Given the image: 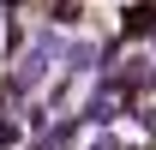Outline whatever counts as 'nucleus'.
Segmentation results:
<instances>
[{"label": "nucleus", "instance_id": "1", "mask_svg": "<svg viewBox=\"0 0 156 150\" xmlns=\"http://www.w3.org/2000/svg\"><path fill=\"white\" fill-rule=\"evenodd\" d=\"M156 36V0H132L120 12V42H150Z\"/></svg>", "mask_w": 156, "mask_h": 150}, {"label": "nucleus", "instance_id": "5", "mask_svg": "<svg viewBox=\"0 0 156 150\" xmlns=\"http://www.w3.org/2000/svg\"><path fill=\"white\" fill-rule=\"evenodd\" d=\"M144 90H156V60H150V78H144Z\"/></svg>", "mask_w": 156, "mask_h": 150}, {"label": "nucleus", "instance_id": "3", "mask_svg": "<svg viewBox=\"0 0 156 150\" xmlns=\"http://www.w3.org/2000/svg\"><path fill=\"white\" fill-rule=\"evenodd\" d=\"M24 138H30L24 114L18 108H0V150H24Z\"/></svg>", "mask_w": 156, "mask_h": 150}, {"label": "nucleus", "instance_id": "4", "mask_svg": "<svg viewBox=\"0 0 156 150\" xmlns=\"http://www.w3.org/2000/svg\"><path fill=\"white\" fill-rule=\"evenodd\" d=\"M0 54L12 60V54H24V24H12L6 18V36H0Z\"/></svg>", "mask_w": 156, "mask_h": 150}, {"label": "nucleus", "instance_id": "2", "mask_svg": "<svg viewBox=\"0 0 156 150\" xmlns=\"http://www.w3.org/2000/svg\"><path fill=\"white\" fill-rule=\"evenodd\" d=\"M60 66H66L72 78H84V72H96V66H102V48H90V42H66Z\"/></svg>", "mask_w": 156, "mask_h": 150}]
</instances>
